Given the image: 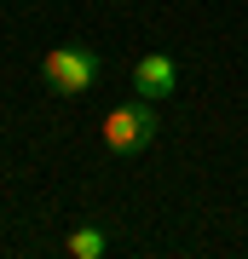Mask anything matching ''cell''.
<instances>
[{"label":"cell","instance_id":"6da1fadb","mask_svg":"<svg viewBox=\"0 0 248 259\" xmlns=\"http://www.w3.org/2000/svg\"><path fill=\"white\" fill-rule=\"evenodd\" d=\"M156 133H162V121H156V104L133 93L127 104L104 110V127H98V139H104V150H116V156H138V150H150V144H156Z\"/></svg>","mask_w":248,"mask_h":259},{"label":"cell","instance_id":"3957f363","mask_svg":"<svg viewBox=\"0 0 248 259\" xmlns=\"http://www.w3.org/2000/svg\"><path fill=\"white\" fill-rule=\"evenodd\" d=\"M173 87H179V64H173L167 52H145V58L133 64V93H138V98L156 104V98L173 93Z\"/></svg>","mask_w":248,"mask_h":259},{"label":"cell","instance_id":"277c9868","mask_svg":"<svg viewBox=\"0 0 248 259\" xmlns=\"http://www.w3.org/2000/svg\"><path fill=\"white\" fill-rule=\"evenodd\" d=\"M64 253H69V259H104V253H110V236H104L98 225H81V231H69Z\"/></svg>","mask_w":248,"mask_h":259},{"label":"cell","instance_id":"7a4b0ae2","mask_svg":"<svg viewBox=\"0 0 248 259\" xmlns=\"http://www.w3.org/2000/svg\"><path fill=\"white\" fill-rule=\"evenodd\" d=\"M98 69H104V58L92 52V47H75V40H64V47H52V52L41 58V81H46V93H52V98L87 93V87L98 81Z\"/></svg>","mask_w":248,"mask_h":259}]
</instances>
